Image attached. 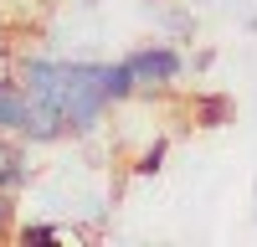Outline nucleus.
Returning <instances> with one entry per match:
<instances>
[{
  "label": "nucleus",
  "mask_w": 257,
  "mask_h": 247,
  "mask_svg": "<svg viewBox=\"0 0 257 247\" xmlns=\"http://www.w3.org/2000/svg\"><path fill=\"white\" fill-rule=\"evenodd\" d=\"M128 62H134V72H139L144 88H170V82H180V72H185V57L170 47V41H155V47L128 52Z\"/></svg>",
  "instance_id": "f257e3e1"
},
{
  "label": "nucleus",
  "mask_w": 257,
  "mask_h": 247,
  "mask_svg": "<svg viewBox=\"0 0 257 247\" xmlns=\"http://www.w3.org/2000/svg\"><path fill=\"white\" fill-rule=\"evenodd\" d=\"M26 113H31V93L21 77H0V134H16L26 129Z\"/></svg>",
  "instance_id": "f03ea898"
},
{
  "label": "nucleus",
  "mask_w": 257,
  "mask_h": 247,
  "mask_svg": "<svg viewBox=\"0 0 257 247\" xmlns=\"http://www.w3.org/2000/svg\"><path fill=\"white\" fill-rule=\"evenodd\" d=\"M190 118H196V129H226L237 118V103L226 93H196L190 98Z\"/></svg>",
  "instance_id": "7ed1b4c3"
},
{
  "label": "nucleus",
  "mask_w": 257,
  "mask_h": 247,
  "mask_svg": "<svg viewBox=\"0 0 257 247\" xmlns=\"http://www.w3.org/2000/svg\"><path fill=\"white\" fill-rule=\"evenodd\" d=\"M103 88H108V103H128L144 82H139V72H134V62L118 57V62H108V72H103Z\"/></svg>",
  "instance_id": "20e7f679"
},
{
  "label": "nucleus",
  "mask_w": 257,
  "mask_h": 247,
  "mask_svg": "<svg viewBox=\"0 0 257 247\" xmlns=\"http://www.w3.org/2000/svg\"><path fill=\"white\" fill-rule=\"evenodd\" d=\"M0 185H6V191H26V185H31V160H26L21 144H16V155H11V165H6V175H0Z\"/></svg>",
  "instance_id": "39448f33"
},
{
  "label": "nucleus",
  "mask_w": 257,
  "mask_h": 247,
  "mask_svg": "<svg viewBox=\"0 0 257 247\" xmlns=\"http://www.w3.org/2000/svg\"><path fill=\"white\" fill-rule=\"evenodd\" d=\"M165 155H170V139L160 134V139H155V144H149V150L134 160V175H160V170H165Z\"/></svg>",
  "instance_id": "423d86ee"
},
{
  "label": "nucleus",
  "mask_w": 257,
  "mask_h": 247,
  "mask_svg": "<svg viewBox=\"0 0 257 247\" xmlns=\"http://www.w3.org/2000/svg\"><path fill=\"white\" fill-rule=\"evenodd\" d=\"M165 26L175 31L180 41H190V36H196V16H190V11H165Z\"/></svg>",
  "instance_id": "0eeeda50"
},
{
  "label": "nucleus",
  "mask_w": 257,
  "mask_h": 247,
  "mask_svg": "<svg viewBox=\"0 0 257 247\" xmlns=\"http://www.w3.org/2000/svg\"><path fill=\"white\" fill-rule=\"evenodd\" d=\"M11 232H16V191L0 185V237H11Z\"/></svg>",
  "instance_id": "6e6552de"
},
{
  "label": "nucleus",
  "mask_w": 257,
  "mask_h": 247,
  "mask_svg": "<svg viewBox=\"0 0 257 247\" xmlns=\"http://www.w3.org/2000/svg\"><path fill=\"white\" fill-rule=\"evenodd\" d=\"M21 237H26V242H31V237H62V226H52V221H31Z\"/></svg>",
  "instance_id": "1a4fd4ad"
},
{
  "label": "nucleus",
  "mask_w": 257,
  "mask_h": 247,
  "mask_svg": "<svg viewBox=\"0 0 257 247\" xmlns=\"http://www.w3.org/2000/svg\"><path fill=\"white\" fill-rule=\"evenodd\" d=\"M211 62H216V52H211V47H201L196 57H190V67H196V72H211Z\"/></svg>",
  "instance_id": "9d476101"
},
{
  "label": "nucleus",
  "mask_w": 257,
  "mask_h": 247,
  "mask_svg": "<svg viewBox=\"0 0 257 247\" xmlns=\"http://www.w3.org/2000/svg\"><path fill=\"white\" fill-rule=\"evenodd\" d=\"M11 155H16V144H6V134H0V175H6V165H11Z\"/></svg>",
  "instance_id": "9b49d317"
}]
</instances>
